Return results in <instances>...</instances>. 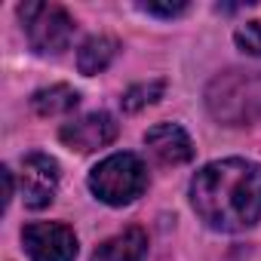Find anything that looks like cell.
<instances>
[{"instance_id": "3", "label": "cell", "mask_w": 261, "mask_h": 261, "mask_svg": "<svg viewBox=\"0 0 261 261\" xmlns=\"http://www.w3.org/2000/svg\"><path fill=\"white\" fill-rule=\"evenodd\" d=\"M148 188L145 163L136 154H111L89 172V191L108 206H126Z\"/></svg>"}, {"instance_id": "10", "label": "cell", "mask_w": 261, "mask_h": 261, "mask_svg": "<svg viewBox=\"0 0 261 261\" xmlns=\"http://www.w3.org/2000/svg\"><path fill=\"white\" fill-rule=\"evenodd\" d=\"M117 49H120V43H117L114 37H105V34L89 37V40L80 46V53H77V68H80V74L92 77V74L105 71V68L117 59Z\"/></svg>"}, {"instance_id": "12", "label": "cell", "mask_w": 261, "mask_h": 261, "mask_svg": "<svg viewBox=\"0 0 261 261\" xmlns=\"http://www.w3.org/2000/svg\"><path fill=\"white\" fill-rule=\"evenodd\" d=\"M163 89H166L163 80H151V83L133 86V89L120 98V101H123V111H139V108H145V105H154V101L163 95Z\"/></svg>"}, {"instance_id": "14", "label": "cell", "mask_w": 261, "mask_h": 261, "mask_svg": "<svg viewBox=\"0 0 261 261\" xmlns=\"http://www.w3.org/2000/svg\"><path fill=\"white\" fill-rule=\"evenodd\" d=\"M139 10H142V13H148V16L172 19V16H178V13H185V10H188V4H139Z\"/></svg>"}, {"instance_id": "2", "label": "cell", "mask_w": 261, "mask_h": 261, "mask_svg": "<svg viewBox=\"0 0 261 261\" xmlns=\"http://www.w3.org/2000/svg\"><path fill=\"white\" fill-rule=\"evenodd\" d=\"M206 105L215 120L246 126L261 117V71H227L212 80Z\"/></svg>"}, {"instance_id": "6", "label": "cell", "mask_w": 261, "mask_h": 261, "mask_svg": "<svg viewBox=\"0 0 261 261\" xmlns=\"http://www.w3.org/2000/svg\"><path fill=\"white\" fill-rule=\"evenodd\" d=\"M59 188V163L46 154H28L22 160V197L28 209H43L53 203Z\"/></svg>"}, {"instance_id": "9", "label": "cell", "mask_w": 261, "mask_h": 261, "mask_svg": "<svg viewBox=\"0 0 261 261\" xmlns=\"http://www.w3.org/2000/svg\"><path fill=\"white\" fill-rule=\"evenodd\" d=\"M148 252V237L142 227H129L111 240H105L95 252L92 261H142Z\"/></svg>"}, {"instance_id": "8", "label": "cell", "mask_w": 261, "mask_h": 261, "mask_svg": "<svg viewBox=\"0 0 261 261\" xmlns=\"http://www.w3.org/2000/svg\"><path fill=\"white\" fill-rule=\"evenodd\" d=\"M145 142H148V148L163 163H172V166L188 163L194 157V145H191L188 133H185L181 126H175V123H157V126H151L148 133H145Z\"/></svg>"}, {"instance_id": "5", "label": "cell", "mask_w": 261, "mask_h": 261, "mask_svg": "<svg viewBox=\"0 0 261 261\" xmlns=\"http://www.w3.org/2000/svg\"><path fill=\"white\" fill-rule=\"evenodd\" d=\"M25 252L34 261H74L77 258V237L71 227L59 221H34L22 230Z\"/></svg>"}, {"instance_id": "15", "label": "cell", "mask_w": 261, "mask_h": 261, "mask_svg": "<svg viewBox=\"0 0 261 261\" xmlns=\"http://www.w3.org/2000/svg\"><path fill=\"white\" fill-rule=\"evenodd\" d=\"M0 175H4V206H10V200H13V172L4 169Z\"/></svg>"}, {"instance_id": "13", "label": "cell", "mask_w": 261, "mask_h": 261, "mask_svg": "<svg viewBox=\"0 0 261 261\" xmlns=\"http://www.w3.org/2000/svg\"><path fill=\"white\" fill-rule=\"evenodd\" d=\"M233 40H237V46H240L246 56H261V19L240 25L237 34H233Z\"/></svg>"}, {"instance_id": "7", "label": "cell", "mask_w": 261, "mask_h": 261, "mask_svg": "<svg viewBox=\"0 0 261 261\" xmlns=\"http://www.w3.org/2000/svg\"><path fill=\"white\" fill-rule=\"evenodd\" d=\"M59 136L68 148L89 154V151H98L117 139V120L108 111H95V114H86L74 123H65Z\"/></svg>"}, {"instance_id": "4", "label": "cell", "mask_w": 261, "mask_h": 261, "mask_svg": "<svg viewBox=\"0 0 261 261\" xmlns=\"http://www.w3.org/2000/svg\"><path fill=\"white\" fill-rule=\"evenodd\" d=\"M19 19L25 25L28 43L40 56H59L71 46L74 19L56 4H22Z\"/></svg>"}, {"instance_id": "1", "label": "cell", "mask_w": 261, "mask_h": 261, "mask_svg": "<svg viewBox=\"0 0 261 261\" xmlns=\"http://www.w3.org/2000/svg\"><path fill=\"white\" fill-rule=\"evenodd\" d=\"M197 215L215 230H246L261 218V166L230 157L203 166L191 181Z\"/></svg>"}, {"instance_id": "11", "label": "cell", "mask_w": 261, "mask_h": 261, "mask_svg": "<svg viewBox=\"0 0 261 261\" xmlns=\"http://www.w3.org/2000/svg\"><path fill=\"white\" fill-rule=\"evenodd\" d=\"M77 105H80L77 89H71V86H65V83L49 86V89H40V92H34V98H31V108H34L40 117H59V114L74 111Z\"/></svg>"}]
</instances>
